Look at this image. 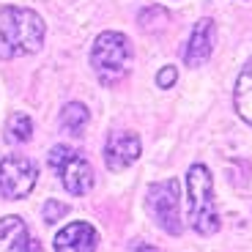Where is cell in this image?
Here are the masks:
<instances>
[{"label":"cell","mask_w":252,"mask_h":252,"mask_svg":"<svg viewBox=\"0 0 252 252\" xmlns=\"http://www.w3.org/2000/svg\"><path fill=\"white\" fill-rule=\"evenodd\" d=\"M44 41V19L31 8H0V61L33 55Z\"/></svg>","instance_id":"6da1fadb"},{"label":"cell","mask_w":252,"mask_h":252,"mask_svg":"<svg viewBox=\"0 0 252 252\" xmlns=\"http://www.w3.org/2000/svg\"><path fill=\"white\" fill-rule=\"evenodd\" d=\"M189 195V225L200 236H211L220 230V214L214 203V181L206 164H192L187 173Z\"/></svg>","instance_id":"7a4b0ae2"},{"label":"cell","mask_w":252,"mask_h":252,"mask_svg":"<svg viewBox=\"0 0 252 252\" xmlns=\"http://www.w3.org/2000/svg\"><path fill=\"white\" fill-rule=\"evenodd\" d=\"M129 58H132V44L129 38L118 31H104L94 41L91 50V66H94L96 77L104 85H115L129 69Z\"/></svg>","instance_id":"3957f363"},{"label":"cell","mask_w":252,"mask_h":252,"mask_svg":"<svg viewBox=\"0 0 252 252\" xmlns=\"http://www.w3.org/2000/svg\"><path fill=\"white\" fill-rule=\"evenodd\" d=\"M50 164L52 170L61 176L63 187L69 189L71 195H85L91 192L94 187V170H91V164L85 157L69 148V145H55L50 151Z\"/></svg>","instance_id":"277c9868"},{"label":"cell","mask_w":252,"mask_h":252,"mask_svg":"<svg viewBox=\"0 0 252 252\" xmlns=\"http://www.w3.org/2000/svg\"><path fill=\"white\" fill-rule=\"evenodd\" d=\"M38 167L28 157H3L0 162V195L6 200H19L28 197L36 187Z\"/></svg>","instance_id":"5b68a950"},{"label":"cell","mask_w":252,"mask_h":252,"mask_svg":"<svg viewBox=\"0 0 252 252\" xmlns=\"http://www.w3.org/2000/svg\"><path fill=\"white\" fill-rule=\"evenodd\" d=\"M148 211L159 222L164 233L178 236L181 233V217H178V181L167 178V181L151 184L148 189Z\"/></svg>","instance_id":"8992f818"},{"label":"cell","mask_w":252,"mask_h":252,"mask_svg":"<svg viewBox=\"0 0 252 252\" xmlns=\"http://www.w3.org/2000/svg\"><path fill=\"white\" fill-rule=\"evenodd\" d=\"M140 157V137L132 132H115L110 134L104 145V164L110 170H124Z\"/></svg>","instance_id":"52a82bcc"},{"label":"cell","mask_w":252,"mask_h":252,"mask_svg":"<svg viewBox=\"0 0 252 252\" xmlns=\"http://www.w3.org/2000/svg\"><path fill=\"white\" fill-rule=\"evenodd\" d=\"M214 52V22L211 19H200L189 36V44H187V52H184V63L189 69H200L203 63L211 58Z\"/></svg>","instance_id":"ba28073f"},{"label":"cell","mask_w":252,"mask_h":252,"mask_svg":"<svg viewBox=\"0 0 252 252\" xmlns=\"http://www.w3.org/2000/svg\"><path fill=\"white\" fill-rule=\"evenodd\" d=\"M99 233L91 222H71L55 236V250L58 252H85L96 250Z\"/></svg>","instance_id":"9c48e42d"},{"label":"cell","mask_w":252,"mask_h":252,"mask_svg":"<svg viewBox=\"0 0 252 252\" xmlns=\"http://www.w3.org/2000/svg\"><path fill=\"white\" fill-rule=\"evenodd\" d=\"M0 250H6V252L31 250L28 227L19 217H6V220H0Z\"/></svg>","instance_id":"30bf717a"},{"label":"cell","mask_w":252,"mask_h":252,"mask_svg":"<svg viewBox=\"0 0 252 252\" xmlns=\"http://www.w3.org/2000/svg\"><path fill=\"white\" fill-rule=\"evenodd\" d=\"M233 104L236 113L252 126V61L241 69L239 80H236V91H233Z\"/></svg>","instance_id":"8fae6325"},{"label":"cell","mask_w":252,"mask_h":252,"mask_svg":"<svg viewBox=\"0 0 252 252\" xmlns=\"http://www.w3.org/2000/svg\"><path fill=\"white\" fill-rule=\"evenodd\" d=\"M85 124H88V110L82 107V104L71 101V104H66V107H63V115H61L63 132H69V134H74V137H80L82 129H85Z\"/></svg>","instance_id":"7c38bea8"},{"label":"cell","mask_w":252,"mask_h":252,"mask_svg":"<svg viewBox=\"0 0 252 252\" xmlns=\"http://www.w3.org/2000/svg\"><path fill=\"white\" fill-rule=\"evenodd\" d=\"M6 134H8V143H28L33 134V124L25 113H14L8 118V126H6Z\"/></svg>","instance_id":"4fadbf2b"},{"label":"cell","mask_w":252,"mask_h":252,"mask_svg":"<svg viewBox=\"0 0 252 252\" xmlns=\"http://www.w3.org/2000/svg\"><path fill=\"white\" fill-rule=\"evenodd\" d=\"M69 211L66 203H58V200H47L44 203V222L47 225H55L58 220H63V214Z\"/></svg>","instance_id":"5bb4252c"},{"label":"cell","mask_w":252,"mask_h":252,"mask_svg":"<svg viewBox=\"0 0 252 252\" xmlns=\"http://www.w3.org/2000/svg\"><path fill=\"white\" fill-rule=\"evenodd\" d=\"M178 80V71L173 69V66H164L162 71H159V77H157V82H159V88H170L173 82Z\"/></svg>","instance_id":"9a60e30c"}]
</instances>
